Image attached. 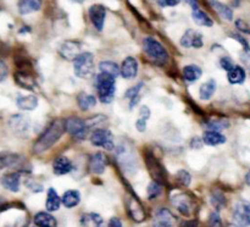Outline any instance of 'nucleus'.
<instances>
[{
	"mask_svg": "<svg viewBox=\"0 0 250 227\" xmlns=\"http://www.w3.org/2000/svg\"><path fill=\"white\" fill-rule=\"evenodd\" d=\"M65 131V121H62V120L60 119L54 120V121L46 127L45 131L39 136V138L37 139L36 143H34V153L42 154L44 153V151L48 150V149H50L51 146H53L54 144H56V142L62 137Z\"/></svg>",
	"mask_w": 250,
	"mask_h": 227,
	"instance_id": "nucleus-1",
	"label": "nucleus"
},
{
	"mask_svg": "<svg viewBox=\"0 0 250 227\" xmlns=\"http://www.w3.org/2000/svg\"><path fill=\"white\" fill-rule=\"evenodd\" d=\"M95 89L98 93V99L103 104H109L114 100L115 92H116V78L107 73L100 72L95 76Z\"/></svg>",
	"mask_w": 250,
	"mask_h": 227,
	"instance_id": "nucleus-2",
	"label": "nucleus"
},
{
	"mask_svg": "<svg viewBox=\"0 0 250 227\" xmlns=\"http://www.w3.org/2000/svg\"><path fill=\"white\" fill-rule=\"evenodd\" d=\"M94 55L89 51L81 53L77 58L73 60V71L78 78L82 80H89L94 77Z\"/></svg>",
	"mask_w": 250,
	"mask_h": 227,
	"instance_id": "nucleus-3",
	"label": "nucleus"
},
{
	"mask_svg": "<svg viewBox=\"0 0 250 227\" xmlns=\"http://www.w3.org/2000/svg\"><path fill=\"white\" fill-rule=\"evenodd\" d=\"M143 48L144 51L148 54V56L154 62L159 63V65L167 63L168 53L165 46L158 39L153 38V37H146L143 41Z\"/></svg>",
	"mask_w": 250,
	"mask_h": 227,
	"instance_id": "nucleus-4",
	"label": "nucleus"
},
{
	"mask_svg": "<svg viewBox=\"0 0 250 227\" xmlns=\"http://www.w3.org/2000/svg\"><path fill=\"white\" fill-rule=\"evenodd\" d=\"M90 143L94 146H99V148L106 149V150H112L115 148L114 143V136H112L111 131L106 128H97L93 131L90 134Z\"/></svg>",
	"mask_w": 250,
	"mask_h": 227,
	"instance_id": "nucleus-5",
	"label": "nucleus"
},
{
	"mask_svg": "<svg viewBox=\"0 0 250 227\" xmlns=\"http://www.w3.org/2000/svg\"><path fill=\"white\" fill-rule=\"evenodd\" d=\"M65 128L67 133H70L73 138L82 141L87 137V132L89 129L87 121L80 119V117H70L65 121Z\"/></svg>",
	"mask_w": 250,
	"mask_h": 227,
	"instance_id": "nucleus-6",
	"label": "nucleus"
},
{
	"mask_svg": "<svg viewBox=\"0 0 250 227\" xmlns=\"http://www.w3.org/2000/svg\"><path fill=\"white\" fill-rule=\"evenodd\" d=\"M9 127L16 136L27 137L31 128V119L23 114L12 115L9 119Z\"/></svg>",
	"mask_w": 250,
	"mask_h": 227,
	"instance_id": "nucleus-7",
	"label": "nucleus"
},
{
	"mask_svg": "<svg viewBox=\"0 0 250 227\" xmlns=\"http://www.w3.org/2000/svg\"><path fill=\"white\" fill-rule=\"evenodd\" d=\"M233 220L237 226H250V203L247 200H239L236 203L233 209Z\"/></svg>",
	"mask_w": 250,
	"mask_h": 227,
	"instance_id": "nucleus-8",
	"label": "nucleus"
},
{
	"mask_svg": "<svg viewBox=\"0 0 250 227\" xmlns=\"http://www.w3.org/2000/svg\"><path fill=\"white\" fill-rule=\"evenodd\" d=\"M88 15H89V20L95 29L102 32L104 28L105 19H106V7L102 4H94L88 10Z\"/></svg>",
	"mask_w": 250,
	"mask_h": 227,
	"instance_id": "nucleus-9",
	"label": "nucleus"
},
{
	"mask_svg": "<svg viewBox=\"0 0 250 227\" xmlns=\"http://www.w3.org/2000/svg\"><path fill=\"white\" fill-rule=\"evenodd\" d=\"M172 205L185 216H189L193 210V200L186 193H177L171 198Z\"/></svg>",
	"mask_w": 250,
	"mask_h": 227,
	"instance_id": "nucleus-10",
	"label": "nucleus"
},
{
	"mask_svg": "<svg viewBox=\"0 0 250 227\" xmlns=\"http://www.w3.org/2000/svg\"><path fill=\"white\" fill-rule=\"evenodd\" d=\"M180 43L183 48L200 49L204 45V38L200 32L194 31V29H187L181 38Z\"/></svg>",
	"mask_w": 250,
	"mask_h": 227,
	"instance_id": "nucleus-11",
	"label": "nucleus"
},
{
	"mask_svg": "<svg viewBox=\"0 0 250 227\" xmlns=\"http://www.w3.org/2000/svg\"><path fill=\"white\" fill-rule=\"evenodd\" d=\"M176 217L168 209L161 207L155 212L153 219V227H175Z\"/></svg>",
	"mask_w": 250,
	"mask_h": 227,
	"instance_id": "nucleus-12",
	"label": "nucleus"
},
{
	"mask_svg": "<svg viewBox=\"0 0 250 227\" xmlns=\"http://www.w3.org/2000/svg\"><path fill=\"white\" fill-rule=\"evenodd\" d=\"M0 183L5 189L10 192H19L21 187V172H7L0 178Z\"/></svg>",
	"mask_w": 250,
	"mask_h": 227,
	"instance_id": "nucleus-13",
	"label": "nucleus"
},
{
	"mask_svg": "<svg viewBox=\"0 0 250 227\" xmlns=\"http://www.w3.org/2000/svg\"><path fill=\"white\" fill-rule=\"evenodd\" d=\"M121 70V76L125 80H133L136 78L137 73H138V61L132 56H127L120 67Z\"/></svg>",
	"mask_w": 250,
	"mask_h": 227,
	"instance_id": "nucleus-14",
	"label": "nucleus"
},
{
	"mask_svg": "<svg viewBox=\"0 0 250 227\" xmlns=\"http://www.w3.org/2000/svg\"><path fill=\"white\" fill-rule=\"evenodd\" d=\"M80 49H81V45L77 43V41H63V43L61 44L59 51H60L62 58L67 59V60H75V59L80 55Z\"/></svg>",
	"mask_w": 250,
	"mask_h": 227,
	"instance_id": "nucleus-15",
	"label": "nucleus"
},
{
	"mask_svg": "<svg viewBox=\"0 0 250 227\" xmlns=\"http://www.w3.org/2000/svg\"><path fill=\"white\" fill-rule=\"evenodd\" d=\"M73 164L71 163V160L66 156H59L54 160L53 163V170L54 173L58 176H63L67 175L72 171Z\"/></svg>",
	"mask_w": 250,
	"mask_h": 227,
	"instance_id": "nucleus-16",
	"label": "nucleus"
},
{
	"mask_svg": "<svg viewBox=\"0 0 250 227\" xmlns=\"http://www.w3.org/2000/svg\"><path fill=\"white\" fill-rule=\"evenodd\" d=\"M106 165H107V159L106 156H105V154L103 153H95L89 160L90 172L97 173V175H100V173L104 172Z\"/></svg>",
	"mask_w": 250,
	"mask_h": 227,
	"instance_id": "nucleus-17",
	"label": "nucleus"
},
{
	"mask_svg": "<svg viewBox=\"0 0 250 227\" xmlns=\"http://www.w3.org/2000/svg\"><path fill=\"white\" fill-rule=\"evenodd\" d=\"M16 105L20 110L23 111H32L38 106V98L33 94L19 95L16 99Z\"/></svg>",
	"mask_w": 250,
	"mask_h": 227,
	"instance_id": "nucleus-18",
	"label": "nucleus"
},
{
	"mask_svg": "<svg viewBox=\"0 0 250 227\" xmlns=\"http://www.w3.org/2000/svg\"><path fill=\"white\" fill-rule=\"evenodd\" d=\"M127 207H128V212L131 215L132 219L137 222H142L146 219V212H144L143 206L141 203L134 198H131L127 203Z\"/></svg>",
	"mask_w": 250,
	"mask_h": 227,
	"instance_id": "nucleus-19",
	"label": "nucleus"
},
{
	"mask_svg": "<svg viewBox=\"0 0 250 227\" xmlns=\"http://www.w3.org/2000/svg\"><path fill=\"white\" fill-rule=\"evenodd\" d=\"M15 81H16V83L20 87L24 88V89L32 90L36 87V81H34L33 76L29 72H27V71H17L15 73Z\"/></svg>",
	"mask_w": 250,
	"mask_h": 227,
	"instance_id": "nucleus-20",
	"label": "nucleus"
},
{
	"mask_svg": "<svg viewBox=\"0 0 250 227\" xmlns=\"http://www.w3.org/2000/svg\"><path fill=\"white\" fill-rule=\"evenodd\" d=\"M210 5L212 6V9L216 11V14L219 15L221 19L226 20V21H232L233 20V10L229 6V5L224 4V2L219 1V0H209Z\"/></svg>",
	"mask_w": 250,
	"mask_h": 227,
	"instance_id": "nucleus-21",
	"label": "nucleus"
},
{
	"mask_svg": "<svg viewBox=\"0 0 250 227\" xmlns=\"http://www.w3.org/2000/svg\"><path fill=\"white\" fill-rule=\"evenodd\" d=\"M43 5V0H19V11L21 15H28L39 11Z\"/></svg>",
	"mask_w": 250,
	"mask_h": 227,
	"instance_id": "nucleus-22",
	"label": "nucleus"
},
{
	"mask_svg": "<svg viewBox=\"0 0 250 227\" xmlns=\"http://www.w3.org/2000/svg\"><path fill=\"white\" fill-rule=\"evenodd\" d=\"M226 137L217 131H208L203 134V142L210 146L221 145V144L226 143Z\"/></svg>",
	"mask_w": 250,
	"mask_h": 227,
	"instance_id": "nucleus-23",
	"label": "nucleus"
},
{
	"mask_svg": "<svg viewBox=\"0 0 250 227\" xmlns=\"http://www.w3.org/2000/svg\"><path fill=\"white\" fill-rule=\"evenodd\" d=\"M61 204V198L59 197L58 192H56L54 188H49L48 193H46V202H45V207L48 211H58L60 209Z\"/></svg>",
	"mask_w": 250,
	"mask_h": 227,
	"instance_id": "nucleus-24",
	"label": "nucleus"
},
{
	"mask_svg": "<svg viewBox=\"0 0 250 227\" xmlns=\"http://www.w3.org/2000/svg\"><path fill=\"white\" fill-rule=\"evenodd\" d=\"M62 205L67 209H72V207L77 206L81 202V193L76 189H68L63 193L62 198H61Z\"/></svg>",
	"mask_w": 250,
	"mask_h": 227,
	"instance_id": "nucleus-25",
	"label": "nucleus"
},
{
	"mask_svg": "<svg viewBox=\"0 0 250 227\" xmlns=\"http://www.w3.org/2000/svg\"><path fill=\"white\" fill-rule=\"evenodd\" d=\"M34 224L38 227H56L58 221L51 214L45 211H41L34 216Z\"/></svg>",
	"mask_w": 250,
	"mask_h": 227,
	"instance_id": "nucleus-26",
	"label": "nucleus"
},
{
	"mask_svg": "<svg viewBox=\"0 0 250 227\" xmlns=\"http://www.w3.org/2000/svg\"><path fill=\"white\" fill-rule=\"evenodd\" d=\"M192 19L198 26L203 27H212L214 26V21L211 20V17L207 14V12L203 11L202 9H194L192 10Z\"/></svg>",
	"mask_w": 250,
	"mask_h": 227,
	"instance_id": "nucleus-27",
	"label": "nucleus"
},
{
	"mask_svg": "<svg viewBox=\"0 0 250 227\" xmlns=\"http://www.w3.org/2000/svg\"><path fill=\"white\" fill-rule=\"evenodd\" d=\"M246 70L242 66L236 65L229 73H227V80L231 84H242L246 81Z\"/></svg>",
	"mask_w": 250,
	"mask_h": 227,
	"instance_id": "nucleus-28",
	"label": "nucleus"
},
{
	"mask_svg": "<svg viewBox=\"0 0 250 227\" xmlns=\"http://www.w3.org/2000/svg\"><path fill=\"white\" fill-rule=\"evenodd\" d=\"M216 88H217V84H216V81L215 80H209L207 81L205 83H203L202 85H200L199 88V97L202 100H209L211 99L212 95L215 94V92H216Z\"/></svg>",
	"mask_w": 250,
	"mask_h": 227,
	"instance_id": "nucleus-29",
	"label": "nucleus"
},
{
	"mask_svg": "<svg viewBox=\"0 0 250 227\" xmlns=\"http://www.w3.org/2000/svg\"><path fill=\"white\" fill-rule=\"evenodd\" d=\"M21 156L14 153H0V170L19 165Z\"/></svg>",
	"mask_w": 250,
	"mask_h": 227,
	"instance_id": "nucleus-30",
	"label": "nucleus"
},
{
	"mask_svg": "<svg viewBox=\"0 0 250 227\" xmlns=\"http://www.w3.org/2000/svg\"><path fill=\"white\" fill-rule=\"evenodd\" d=\"M77 104L81 110L88 111L97 105V98L92 94H87V93H80L77 97Z\"/></svg>",
	"mask_w": 250,
	"mask_h": 227,
	"instance_id": "nucleus-31",
	"label": "nucleus"
},
{
	"mask_svg": "<svg viewBox=\"0 0 250 227\" xmlns=\"http://www.w3.org/2000/svg\"><path fill=\"white\" fill-rule=\"evenodd\" d=\"M183 78H185L187 82H195V81L199 80L203 75V71L199 66L197 65H187L183 67Z\"/></svg>",
	"mask_w": 250,
	"mask_h": 227,
	"instance_id": "nucleus-32",
	"label": "nucleus"
},
{
	"mask_svg": "<svg viewBox=\"0 0 250 227\" xmlns=\"http://www.w3.org/2000/svg\"><path fill=\"white\" fill-rule=\"evenodd\" d=\"M143 88V82L138 83V84L133 85L129 89H127V92L125 93V97L128 98L131 100V104H129V109H133L137 104L141 100V90Z\"/></svg>",
	"mask_w": 250,
	"mask_h": 227,
	"instance_id": "nucleus-33",
	"label": "nucleus"
},
{
	"mask_svg": "<svg viewBox=\"0 0 250 227\" xmlns=\"http://www.w3.org/2000/svg\"><path fill=\"white\" fill-rule=\"evenodd\" d=\"M99 70L100 72L107 73V75L112 76V77L117 78L121 75V70H120L119 65L114 61H102L99 63Z\"/></svg>",
	"mask_w": 250,
	"mask_h": 227,
	"instance_id": "nucleus-34",
	"label": "nucleus"
},
{
	"mask_svg": "<svg viewBox=\"0 0 250 227\" xmlns=\"http://www.w3.org/2000/svg\"><path fill=\"white\" fill-rule=\"evenodd\" d=\"M81 222H82L83 227H105L102 216L98 214H93V212L83 215Z\"/></svg>",
	"mask_w": 250,
	"mask_h": 227,
	"instance_id": "nucleus-35",
	"label": "nucleus"
},
{
	"mask_svg": "<svg viewBox=\"0 0 250 227\" xmlns=\"http://www.w3.org/2000/svg\"><path fill=\"white\" fill-rule=\"evenodd\" d=\"M210 200H211V205L217 210V211L226 206V198H225V195L222 194L221 192H219V190L212 193Z\"/></svg>",
	"mask_w": 250,
	"mask_h": 227,
	"instance_id": "nucleus-36",
	"label": "nucleus"
},
{
	"mask_svg": "<svg viewBox=\"0 0 250 227\" xmlns=\"http://www.w3.org/2000/svg\"><path fill=\"white\" fill-rule=\"evenodd\" d=\"M176 180L183 187H188L190 185V181H192V177H190L189 172L186 170H180L176 175Z\"/></svg>",
	"mask_w": 250,
	"mask_h": 227,
	"instance_id": "nucleus-37",
	"label": "nucleus"
},
{
	"mask_svg": "<svg viewBox=\"0 0 250 227\" xmlns=\"http://www.w3.org/2000/svg\"><path fill=\"white\" fill-rule=\"evenodd\" d=\"M160 194H161L160 183L156 182V181H153V182L148 186V198L149 199H156Z\"/></svg>",
	"mask_w": 250,
	"mask_h": 227,
	"instance_id": "nucleus-38",
	"label": "nucleus"
},
{
	"mask_svg": "<svg viewBox=\"0 0 250 227\" xmlns=\"http://www.w3.org/2000/svg\"><path fill=\"white\" fill-rule=\"evenodd\" d=\"M210 128V131H222V129L227 128L229 126V124L227 121H224V120H217V121H211L207 124Z\"/></svg>",
	"mask_w": 250,
	"mask_h": 227,
	"instance_id": "nucleus-39",
	"label": "nucleus"
},
{
	"mask_svg": "<svg viewBox=\"0 0 250 227\" xmlns=\"http://www.w3.org/2000/svg\"><path fill=\"white\" fill-rule=\"evenodd\" d=\"M220 66H221V68H224L225 71L229 72V71L236 66V63H234L233 59H232L231 56L226 55V56H222V58L220 59Z\"/></svg>",
	"mask_w": 250,
	"mask_h": 227,
	"instance_id": "nucleus-40",
	"label": "nucleus"
},
{
	"mask_svg": "<svg viewBox=\"0 0 250 227\" xmlns=\"http://www.w3.org/2000/svg\"><path fill=\"white\" fill-rule=\"evenodd\" d=\"M209 226L210 227H222V222H221V217L217 212H212L210 215L209 219Z\"/></svg>",
	"mask_w": 250,
	"mask_h": 227,
	"instance_id": "nucleus-41",
	"label": "nucleus"
},
{
	"mask_svg": "<svg viewBox=\"0 0 250 227\" xmlns=\"http://www.w3.org/2000/svg\"><path fill=\"white\" fill-rule=\"evenodd\" d=\"M9 75V67L2 60H0V82H4Z\"/></svg>",
	"mask_w": 250,
	"mask_h": 227,
	"instance_id": "nucleus-42",
	"label": "nucleus"
},
{
	"mask_svg": "<svg viewBox=\"0 0 250 227\" xmlns=\"http://www.w3.org/2000/svg\"><path fill=\"white\" fill-rule=\"evenodd\" d=\"M181 2V0H158V4L161 7H167V6H177Z\"/></svg>",
	"mask_w": 250,
	"mask_h": 227,
	"instance_id": "nucleus-43",
	"label": "nucleus"
},
{
	"mask_svg": "<svg viewBox=\"0 0 250 227\" xmlns=\"http://www.w3.org/2000/svg\"><path fill=\"white\" fill-rule=\"evenodd\" d=\"M27 187L29 188L31 190H33L34 193H39L43 190V186L42 185H38L37 182H32V181H27Z\"/></svg>",
	"mask_w": 250,
	"mask_h": 227,
	"instance_id": "nucleus-44",
	"label": "nucleus"
},
{
	"mask_svg": "<svg viewBox=\"0 0 250 227\" xmlns=\"http://www.w3.org/2000/svg\"><path fill=\"white\" fill-rule=\"evenodd\" d=\"M236 26L239 31L244 32V33H250V28L248 24L243 21V20H237L236 21Z\"/></svg>",
	"mask_w": 250,
	"mask_h": 227,
	"instance_id": "nucleus-45",
	"label": "nucleus"
},
{
	"mask_svg": "<svg viewBox=\"0 0 250 227\" xmlns=\"http://www.w3.org/2000/svg\"><path fill=\"white\" fill-rule=\"evenodd\" d=\"M139 117L144 120H148L150 117V109L146 105L141 106V109H139Z\"/></svg>",
	"mask_w": 250,
	"mask_h": 227,
	"instance_id": "nucleus-46",
	"label": "nucleus"
},
{
	"mask_svg": "<svg viewBox=\"0 0 250 227\" xmlns=\"http://www.w3.org/2000/svg\"><path fill=\"white\" fill-rule=\"evenodd\" d=\"M146 121H148V120H144V119H141V117H138V120L136 121V128L138 129L139 132H146Z\"/></svg>",
	"mask_w": 250,
	"mask_h": 227,
	"instance_id": "nucleus-47",
	"label": "nucleus"
},
{
	"mask_svg": "<svg viewBox=\"0 0 250 227\" xmlns=\"http://www.w3.org/2000/svg\"><path fill=\"white\" fill-rule=\"evenodd\" d=\"M107 227H122V222L119 217H112L107 224Z\"/></svg>",
	"mask_w": 250,
	"mask_h": 227,
	"instance_id": "nucleus-48",
	"label": "nucleus"
},
{
	"mask_svg": "<svg viewBox=\"0 0 250 227\" xmlns=\"http://www.w3.org/2000/svg\"><path fill=\"white\" fill-rule=\"evenodd\" d=\"M242 60H243V62L246 63L247 66H249L250 67V50L244 51L243 55H242Z\"/></svg>",
	"mask_w": 250,
	"mask_h": 227,
	"instance_id": "nucleus-49",
	"label": "nucleus"
},
{
	"mask_svg": "<svg viewBox=\"0 0 250 227\" xmlns=\"http://www.w3.org/2000/svg\"><path fill=\"white\" fill-rule=\"evenodd\" d=\"M203 144H204L203 139H199V138L192 139V148H202Z\"/></svg>",
	"mask_w": 250,
	"mask_h": 227,
	"instance_id": "nucleus-50",
	"label": "nucleus"
},
{
	"mask_svg": "<svg viewBox=\"0 0 250 227\" xmlns=\"http://www.w3.org/2000/svg\"><path fill=\"white\" fill-rule=\"evenodd\" d=\"M187 2L190 5L192 10L199 9V2H198V0H187Z\"/></svg>",
	"mask_w": 250,
	"mask_h": 227,
	"instance_id": "nucleus-51",
	"label": "nucleus"
},
{
	"mask_svg": "<svg viewBox=\"0 0 250 227\" xmlns=\"http://www.w3.org/2000/svg\"><path fill=\"white\" fill-rule=\"evenodd\" d=\"M246 183L250 187V170L247 172V175H246Z\"/></svg>",
	"mask_w": 250,
	"mask_h": 227,
	"instance_id": "nucleus-52",
	"label": "nucleus"
},
{
	"mask_svg": "<svg viewBox=\"0 0 250 227\" xmlns=\"http://www.w3.org/2000/svg\"><path fill=\"white\" fill-rule=\"evenodd\" d=\"M71 2H77V4H82L83 1H84V0H70Z\"/></svg>",
	"mask_w": 250,
	"mask_h": 227,
	"instance_id": "nucleus-53",
	"label": "nucleus"
},
{
	"mask_svg": "<svg viewBox=\"0 0 250 227\" xmlns=\"http://www.w3.org/2000/svg\"><path fill=\"white\" fill-rule=\"evenodd\" d=\"M227 227H239V226H237V225H233V224H229L227 225Z\"/></svg>",
	"mask_w": 250,
	"mask_h": 227,
	"instance_id": "nucleus-54",
	"label": "nucleus"
}]
</instances>
